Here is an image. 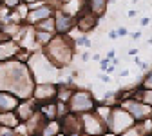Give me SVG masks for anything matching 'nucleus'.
I'll return each mask as SVG.
<instances>
[{
	"mask_svg": "<svg viewBox=\"0 0 152 136\" xmlns=\"http://www.w3.org/2000/svg\"><path fill=\"white\" fill-rule=\"evenodd\" d=\"M60 129H62V124H60V122L49 120V122L45 124V127H44V131H42L40 136H56V134L60 132Z\"/></svg>",
	"mask_w": 152,
	"mask_h": 136,
	"instance_id": "dca6fc26",
	"label": "nucleus"
},
{
	"mask_svg": "<svg viewBox=\"0 0 152 136\" xmlns=\"http://www.w3.org/2000/svg\"><path fill=\"white\" fill-rule=\"evenodd\" d=\"M141 87L143 89H152V73L147 76V78L143 80V84H141Z\"/></svg>",
	"mask_w": 152,
	"mask_h": 136,
	"instance_id": "412c9836",
	"label": "nucleus"
},
{
	"mask_svg": "<svg viewBox=\"0 0 152 136\" xmlns=\"http://www.w3.org/2000/svg\"><path fill=\"white\" fill-rule=\"evenodd\" d=\"M103 136H118V134H116V132H112V131H110L109 134H103Z\"/></svg>",
	"mask_w": 152,
	"mask_h": 136,
	"instance_id": "393cba45",
	"label": "nucleus"
},
{
	"mask_svg": "<svg viewBox=\"0 0 152 136\" xmlns=\"http://www.w3.org/2000/svg\"><path fill=\"white\" fill-rule=\"evenodd\" d=\"M71 136H82V134H80V132H76V134H71Z\"/></svg>",
	"mask_w": 152,
	"mask_h": 136,
	"instance_id": "a878e982",
	"label": "nucleus"
},
{
	"mask_svg": "<svg viewBox=\"0 0 152 136\" xmlns=\"http://www.w3.org/2000/svg\"><path fill=\"white\" fill-rule=\"evenodd\" d=\"M82 122H83V131L89 136H103L105 134V122L102 116L92 114V112H83L82 114Z\"/></svg>",
	"mask_w": 152,
	"mask_h": 136,
	"instance_id": "39448f33",
	"label": "nucleus"
},
{
	"mask_svg": "<svg viewBox=\"0 0 152 136\" xmlns=\"http://www.w3.org/2000/svg\"><path fill=\"white\" fill-rule=\"evenodd\" d=\"M69 109L72 112H91L96 109V104H94V98L87 93V91H76L72 93L71 100H69Z\"/></svg>",
	"mask_w": 152,
	"mask_h": 136,
	"instance_id": "20e7f679",
	"label": "nucleus"
},
{
	"mask_svg": "<svg viewBox=\"0 0 152 136\" xmlns=\"http://www.w3.org/2000/svg\"><path fill=\"white\" fill-rule=\"evenodd\" d=\"M4 4H6L7 7H16L18 4H20V0H4Z\"/></svg>",
	"mask_w": 152,
	"mask_h": 136,
	"instance_id": "5701e85b",
	"label": "nucleus"
},
{
	"mask_svg": "<svg viewBox=\"0 0 152 136\" xmlns=\"http://www.w3.org/2000/svg\"><path fill=\"white\" fill-rule=\"evenodd\" d=\"M118 35H127V29H123V27H121V29L118 31Z\"/></svg>",
	"mask_w": 152,
	"mask_h": 136,
	"instance_id": "b1692460",
	"label": "nucleus"
},
{
	"mask_svg": "<svg viewBox=\"0 0 152 136\" xmlns=\"http://www.w3.org/2000/svg\"><path fill=\"white\" fill-rule=\"evenodd\" d=\"M54 20H56V31L58 33H69L72 29V26L76 24V18L69 13H58L54 16Z\"/></svg>",
	"mask_w": 152,
	"mask_h": 136,
	"instance_id": "1a4fd4ad",
	"label": "nucleus"
},
{
	"mask_svg": "<svg viewBox=\"0 0 152 136\" xmlns=\"http://www.w3.org/2000/svg\"><path fill=\"white\" fill-rule=\"evenodd\" d=\"M18 122H20V118H18V116H15L11 111H7V112H2V114H0V124L6 125V127H15Z\"/></svg>",
	"mask_w": 152,
	"mask_h": 136,
	"instance_id": "f3484780",
	"label": "nucleus"
},
{
	"mask_svg": "<svg viewBox=\"0 0 152 136\" xmlns=\"http://www.w3.org/2000/svg\"><path fill=\"white\" fill-rule=\"evenodd\" d=\"M0 31H2V29H0Z\"/></svg>",
	"mask_w": 152,
	"mask_h": 136,
	"instance_id": "cd10ccee",
	"label": "nucleus"
},
{
	"mask_svg": "<svg viewBox=\"0 0 152 136\" xmlns=\"http://www.w3.org/2000/svg\"><path fill=\"white\" fill-rule=\"evenodd\" d=\"M71 58H72V46L67 38L58 36V38H53L47 46V60H51L54 65L64 67L71 64Z\"/></svg>",
	"mask_w": 152,
	"mask_h": 136,
	"instance_id": "f03ea898",
	"label": "nucleus"
},
{
	"mask_svg": "<svg viewBox=\"0 0 152 136\" xmlns=\"http://www.w3.org/2000/svg\"><path fill=\"white\" fill-rule=\"evenodd\" d=\"M62 129L69 134H76V132H80L83 129V122H82V116L78 118V116H74V114H65L62 116Z\"/></svg>",
	"mask_w": 152,
	"mask_h": 136,
	"instance_id": "0eeeda50",
	"label": "nucleus"
},
{
	"mask_svg": "<svg viewBox=\"0 0 152 136\" xmlns=\"http://www.w3.org/2000/svg\"><path fill=\"white\" fill-rule=\"evenodd\" d=\"M134 124H136L134 116H132L125 107H116V109H112V112H110V118H109V122H107V127H109V131H112V132L121 134V132H125L127 129H130Z\"/></svg>",
	"mask_w": 152,
	"mask_h": 136,
	"instance_id": "7ed1b4c3",
	"label": "nucleus"
},
{
	"mask_svg": "<svg viewBox=\"0 0 152 136\" xmlns=\"http://www.w3.org/2000/svg\"><path fill=\"white\" fill-rule=\"evenodd\" d=\"M0 136H15L11 127H0Z\"/></svg>",
	"mask_w": 152,
	"mask_h": 136,
	"instance_id": "4be33fe9",
	"label": "nucleus"
},
{
	"mask_svg": "<svg viewBox=\"0 0 152 136\" xmlns=\"http://www.w3.org/2000/svg\"><path fill=\"white\" fill-rule=\"evenodd\" d=\"M56 136H64V134H62V132H58V134H56Z\"/></svg>",
	"mask_w": 152,
	"mask_h": 136,
	"instance_id": "bb28decb",
	"label": "nucleus"
},
{
	"mask_svg": "<svg viewBox=\"0 0 152 136\" xmlns=\"http://www.w3.org/2000/svg\"><path fill=\"white\" fill-rule=\"evenodd\" d=\"M105 7H107V0H89V9L98 16L103 15Z\"/></svg>",
	"mask_w": 152,
	"mask_h": 136,
	"instance_id": "a211bd4d",
	"label": "nucleus"
},
{
	"mask_svg": "<svg viewBox=\"0 0 152 136\" xmlns=\"http://www.w3.org/2000/svg\"><path fill=\"white\" fill-rule=\"evenodd\" d=\"M134 96H140L141 102H145V104L152 105V89H141L140 93H136V91H134Z\"/></svg>",
	"mask_w": 152,
	"mask_h": 136,
	"instance_id": "aec40b11",
	"label": "nucleus"
},
{
	"mask_svg": "<svg viewBox=\"0 0 152 136\" xmlns=\"http://www.w3.org/2000/svg\"><path fill=\"white\" fill-rule=\"evenodd\" d=\"M34 40H36L38 44H42V46L49 44V42L53 40L51 31H40V29H36V31H34Z\"/></svg>",
	"mask_w": 152,
	"mask_h": 136,
	"instance_id": "6ab92c4d",
	"label": "nucleus"
},
{
	"mask_svg": "<svg viewBox=\"0 0 152 136\" xmlns=\"http://www.w3.org/2000/svg\"><path fill=\"white\" fill-rule=\"evenodd\" d=\"M53 15V9L49 7V6H42V7H36L34 11H31L29 13V22H34V24H38V22H42V20H45V18H49Z\"/></svg>",
	"mask_w": 152,
	"mask_h": 136,
	"instance_id": "4468645a",
	"label": "nucleus"
},
{
	"mask_svg": "<svg viewBox=\"0 0 152 136\" xmlns=\"http://www.w3.org/2000/svg\"><path fill=\"white\" fill-rule=\"evenodd\" d=\"M40 111L47 120H56L58 118V104H40Z\"/></svg>",
	"mask_w": 152,
	"mask_h": 136,
	"instance_id": "2eb2a0df",
	"label": "nucleus"
},
{
	"mask_svg": "<svg viewBox=\"0 0 152 136\" xmlns=\"http://www.w3.org/2000/svg\"><path fill=\"white\" fill-rule=\"evenodd\" d=\"M56 94H58V91H56L54 85H38L34 87V93H33L34 100L38 104H47L49 98H54Z\"/></svg>",
	"mask_w": 152,
	"mask_h": 136,
	"instance_id": "6e6552de",
	"label": "nucleus"
},
{
	"mask_svg": "<svg viewBox=\"0 0 152 136\" xmlns=\"http://www.w3.org/2000/svg\"><path fill=\"white\" fill-rule=\"evenodd\" d=\"M18 51H20V47H18L15 42H6L4 40L2 44H0V62H2V60H9V58L16 56Z\"/></svg>",
	"mask_w": 152,
	"mask_h": 136,
	"instance_id": "ddd939ff",
	"label": "nucleus"
},
{
	"mask_svg": "<svg viewBox=\"0 0 152 136\" xmlns=\"http://www.w3.org/2000/svg\"><path fill=\"white\" fill-rule=\"evenodd\" d=\"M96 16L98 15H94L91 9L89 11H83L80 15V18H76V26H78L80 31H91L94 26H96Z\"/></svg>",
	"mask_w": 152,
	"mask_h": 136,
	"instance_id": "9b49d317",
	"label": "nucleus"
},
{
	"mask_svg": "<svg viewBox=\"0 0 152 136\" xmlns=\"http://www.w3.org/2000/svg\"><path fill=\"white\" fill-rule=\"evenodd\" d=\"M36 102L33 100V102H20L18 104V107H16V116L20 118V122H27L31 116L36 112Z\"/></svg>",
	"mask_w": 152,
	"mask_h": 136,
	"instance_id": "f8f14e48",
	"label": "nucleus"
},
{
	"mask_svg": "<svg viewBox=\"0 0 152 136\" xmlns=\"http://www.w3.org/2000/svg\"><path fill=\"white\" fill-rule=\"evenodd\" d=\"M0 91H9L22 98H27L34 93L33 80L24 64L7 62L0 65Z\"/></svg>",
	"mask_w": 152,
	"mask_h": 136,
	"instance_id": "f257e3e1",
	"label": "nucleus"
},
{
	"mask_svg": "<svg viewBox=\"0 0 152 136\" xmlns=\"http://www.w3.org/2000/svg\"><path fill=\"white\" fill-rule=\"evenodd\" d=\"M18 98H16V94L9 93V91H0V111H15L18 107Z\"/></svg>",
	"mask_w": 152,
	"mask_h": 136,
	"instance_id": "9d476101",
	"label": "nucleus"
},
{
	"mask_svg": "<svg viewBox=\"0 0 152 136\" xmlns=\"http://www.w3.org/2000/svg\"><path fill=\"white\" fill-rule=\"evenodd\" d=\"M123 107L134 116L136 122H145L148 118H152V105L145 104V102H136V100H125Z\"/></svg>",
	"mask_w": 152,
	"mask_h": 136,
	"instance_id": "423d86ee",
	"label": "nucleus"
}]
</instances>
